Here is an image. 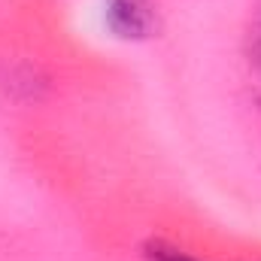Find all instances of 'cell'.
Wrapping results in <instances>:
<instances>
[{"label":"cell","instance_id":"1","mask_svg":"<svg viewBox=\"0 0 261 261\" xmlns=\"http://www.w3.org/2000/svg\"><path fill=\"white\" fill-rule=\"evenodd\" d=\"M103 21L119 40H149L158 34L161 18L155 0H103Z\"/></svg>","mask_w":261,"mask_h":261},{"label":"cell","instance_id":"3","mask_svg":"<svg viewBox=\"0 0 261 261\" xmlns=\"http://www.w3.org/2000/svg\"><path fill=\"white\" fill-rule=\"evenodd\" d=\"M258 58H261V37H258Z\"/></svg>","mask_w":261,"mask_h":261},{"label":"cell","instance_id":"2","mask_svg":"<svg viewBox=\"0 0 261 261\" xmlns=\"http://www.w3.org/2000/svg\"><path fill=\"white\" fill-rule=\"evenodd\" d=\"M143 258L146 261H195L192 255L179 252L176 246H170V243H164V240L146 243V246H143Z\"/></svg>","mask_w":261,"mask_h":261}]
</instances>
